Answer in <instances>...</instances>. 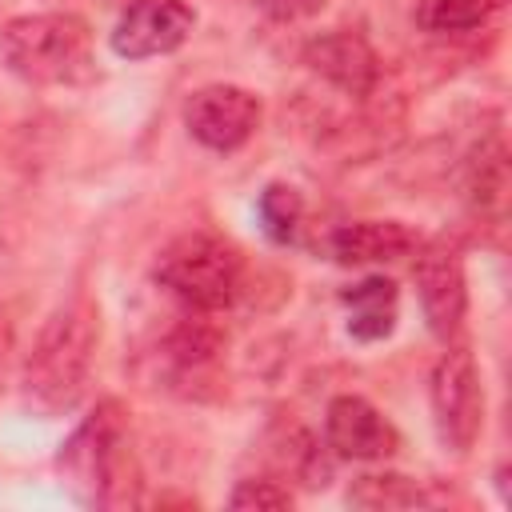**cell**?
Segmentation results:
<instances>
[{
  "label": "cell",
  "instance_id": "1",
  "mask_svg": "<svg viewBox=\"0 0 512 512\" xmlns=\"http://www.w3.org/2000/svg\"><path fill=\"white\" fill-rule=\"evenodd\" d=\"M96 344H100V308L84 288H76L44 320V328L24 360L28 404H36L48 416L68 412L88 384Z\"/></svg>",
  "mask_w": 512,
  "mask_h": 512
},
{
  "label": "cell",
  "instance_id": "2",
  "mask_svg": "<svg viewBox=\"0 0 512 512\" xmlns=\"http://www.w3.org/2000/svg\"><path fill=\"white\" fill-rule=\"evenodd\" d=\"M72 496L88 508H128L140 500V468L128 448V412L120 400H100L56 456Z\"/></svg>",
  "mask_w": 512,
  "mask_h": 512
},
{
  "label": "cell",
  "instance_id": "3",
  "mask_svg": "<svg viewBox=\"0 0 512 512\" xmlns=\"http://www.w3.org/2000/svg\"><path fill=\"white\" fill-rule=\"evenodd\" d=\"M0 60L24 84H88L96 76L92 28L76 12H32L0 28Z\"/></svg>",
  "mask_w": 512,
  "mask_h": 512
},
{
  "label": "cell",
  "instance_id": "4",
  "mask_svg": "<svg viewBox=\"0 0 512 512\" xmlns=\"http://www.w3.org/2000/svg\"><path fill=\"white\" fill-rule=\"evenodd\" d=\"M152 276L188 312H220L240 292L244 260L240 248L216 232H184L160 252Z\"/></svg>",
  "mask_w": 512,
  "mask_h": 512
},
{
  "label": "cell",
  "instance_id": "5",
  "mask_svg": "<svg viewBox=\"0 0 512 512\" xmlns=\"http://www.w3.org/2000/svg\"><path fill=\"white\" fill-rule=\"evenodd\" d=\"M428 400L444 452L468 456L484 428V380L464 344H444V356L428 376Z\"/></svg>",
  "mask_w": 512,
  "mask_h": 512
},
{
  "label": "cell",
  "instance_id": "6",
  "mask_svg": "<svg viewBox=\"0 0 512 512\" xmlns=\"http://www.w3.org/2000/svg\"><path fill=\"white\" fill-rule=\"evenodd\" d=\"M412 280L428 332L440 344H456L468 312V280L460 252L448 240H420L412 252Z\"/></svg>",
  "mask_w": 512,
  "mask_h": 512
},
{
  "label": "cell",
  "instance_id": "7",
  "mask_svg": "<svg viewBox=\"0 0 512 512\" xmlns=\"http://www.w3.org/2000/svg\"><path fill=\"white\" fill-rule=\"evenodd\" d=\"M264 104L240 84H204L184 100V128L212 152H236L260 128Z\"/></svg>",
  "mask_w": 512,
  "mask_h": 512
},
{
  "label": "cell",
  "instance_id": "8",
  "mask_svg": "<svg viewBox=\"0 0 512 512\" xmlns=\"http://www.w3.org/2000/svg\"><path fill=\"white\" fill-rule=\"evenodd\" d=\"M196 28V12L184 0H136L112 28V52L124 60H152L176 52Z\"/></svg>",
  "mask_w": 512,
  "mask_h": 512
},
{
  "label": "cell",
  "instance_id": "9",
  "mask_svg": "<svg viewBox=\"0 0 512 512\" xmlns=\"http://www.w3.org/2000/svg\"><path fill=\"white\" fill-rule=\"evenodd\" d=\"M324 440L344 460H388L400 448V432L364 396H332L324 412Z\"/></svg>",
  "mask_w": 512,
  "mask_h": 512
},
{
  "label": "cell",
  "instance_id": "10",
  "mask_svg": "<svg viewBox=\"0 0 512 512\" xmlns=\"http://www.w3.org/2000/svg\"><path fill=\"white\" fill-rule=\"evenodd\" d=\"M304 64L348 96H368L380 80V64H376V52L368 48V40L356 32H344V28L312 36L304 44Z\"/></svg>",
  "mask_w": 512,
  "mask_h": 512
},
{
  "label": "cell",
  "instance_id": "11",
  "mask_svg": "<svg viewBox=\"0 0 512 512\" xmlns=\"http://www.w3.org/2000/svg\"><path fill=\"white\" fill-rule=\"evenodd\" d=\"M420 236L400 220H352L332 232L328 252L344 268H368V264H392L412 256Z\"/></svg>",
  "mask_w": 512,
  "mask_h": 512
},
{
  "label": "cell",
  "instance_id": "12",
  "mask_svg": "<svg viewBox=\"0 0 512 512\" xmlns=\"http://www.w3.org/2000/svg\"><path fill=\"white\" fill-rule=\"evenodd\" d=\"M340 304L348 308V332L360 344L384 340L396 328V308H400V288L388 276H364L352 288L340 292Z\"/></svg>",
  "mask_w": 512,
  "mask_h": 512
},
{
  "label": "cell",
  "instance_id": "13",
  "mask_svg": "<svg viewBox=\"0 0 512 512\" xmlns=\"http://www.w3.org/2000/svg\"><path fill=\"white\" fill-rule=\"evenodd\" d=\"M348 504H356V508H412V504H424V492L416 480H408L400 472H368V476L352 480Z\"/></svg>",
  "mask_w": 512,
  "mask_h": 512
},
{
  "label": "cell",
  "instance_id": "14",
  "mask_svg": "<svg viewBox=\"0 0 512 512\" xmlns=\"http://www.w3.org/2000/svg\"><path fill=\"white\" fill-rule=\"evenodd\" d=\"M500 0H424L420 4V28L436 36H456V32H476L488 24Z\"/></svg>",
  "mask_w": 512,
  "mask_h": 512
},
{
  "label": "cell",
  "instance_id": "15",
  "mask_svg": "<svg viewBox=\"0 0 512 512\" xmlns=\"http://www.w3.org/2000/svg\"><path fill=\"white\" fill-rule=\"evenodd\" d=\"M256 216H260V228L272 244H288L296 240V228H300V216H304V200L292 184H268L256 200Z\"/></svg>",
  "mask_w": 512,
  "mask_h": 512
},
{
  "label": "cell",
  "instance_id": "16",
  "mask_svg": "<svg viewBox=\"0 0 512 512\" xmlns=\"http://www.w3.org/2000/svg\"><path fill=\"white\" fill-rule=\"evenodd\" d=\"M504 188H508V176H504V148L492 144V148H480L472 156V176H468V196L480 212H492L500 208L504 200Z\"/></svg>",
  "mask_w": 512,
  "mask_h": 512
},
{
  "label": "cell",
  "instance_id": "17",
  "mask_svg": "<svg viewBox=\"0 0 512 512\" xmlns=\"http://www.w3.org/2000/svg\"><path fill=\"white\" fill-rule=\"evenodd\" d=\"M232 508H288L292 492L280 488L276 480H240L236 492L228 496Z\"/></svg>",
  "mask_w": 512,
  "mask_h": 512
},
{
  "label": "cell",
  "instance_id": "18",
  "mask_svg": "<svg viewBox=\"0 0 512 512\" xmlns=\"http://www.w3.org/2000/svg\"><path fill=\"white\" fill-rule=\"evenodd\" d=\"M256 8L268 16V20H280V24H292V20H308L324 8V0H256Z\"/></svg>",
  "mask_w": 512,
  "mask_h": 512
},
{
  "label": "cell",
  "instance_id": "19",
  "mask_svg": "<svg viewBox=\"0 0 512 512\" xmlns=\"http://www.w3.org/2000/svg\"><path fill=\"white\" fill-rule=\"evenodd\" d=\"M12 352H16V332H12V316H8V308L0 304V392H4V384H8Z\"/></svg>",
  "mask_w": 512,
  "mask_h": 512
}]
</instances>
